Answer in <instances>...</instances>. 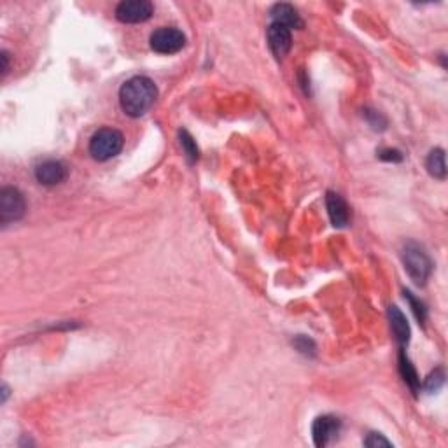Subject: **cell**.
I'll return each mask as SVG.
<instances>
[{
	"label": "cell",
	"instance_id": "9c48e42d",
	"mask_svg": "<svg viewBox=\"0 0 448 448\" xmlns=\"http://www.w3.org/2000/svg\"><path fill=\"white\" fill-rule=\"evenodd\" d=\"M267 39L268 47H270V51L277 60H282L284 56H287V53L291 51V46H293L291 30L279 23H271L270 27H268Z\"/></svg>",
	"mask_w": 448,
	"mask_h": 448
},
{
	"label": "cell",
	"instance_id": "5b68a950",
	"mask_svg": "<svg viewBox=\"0 0 448 448\" xmlns=\"http://www.w3.org/2000/svg\"><path fill=\"white\" fill-rule=\"evenodd\" d=\"M151 50L158 55H175L186 46V35L179 28L163 27L151 33Z\"/></svg>",
	"mask_w": 448,
	"mask_h": 448
},
{
	"label": "cell",
	"instance_id": "9a60e30c",
	"mask_svg": "<svg viewBox=\"0 0 448 448\" xmlns=\"http://www.w3.org/2000/svg\"><path fill=\"white\" fill-rule=\"evenodd\" d=\"M179 139H181L182 151H184L188 162L196 163L198 158H200V151H198V145H196L195 139H193V137L189 135V132H186V130H181V132H179Z\"/></svg>",
	"mask_w": 448,
	"mask_h": 448
},
{
	"label": "cell",
	"instance_id": "8992f818",
	"mask_svg": "<svg viewBox=\"0 0 448 448\" xmlns=\"http://www.w3.org/2000/svg\"><path fill=\"white\" fill-rule=\"evenodd\" d=\"M155 13V7L149 0H123L118 7H116V18L121 23H144Z\"/></svg>",
	"mask_w": 448,
	"mask_h": 448
},
{
	"label": "cell",
	"instance_id": "7a4b0ae2",
	"mask_svg": "<svg viewBox=\"0 0 448 448\" xmlns=\"http://www.w3.org/2000/svg\"><path fill=\"white\" fill-rule=\"evenodd\" d=\"M401 259L405 264L406 274L417 286H425L427 279L431 277L432 259L429 257L427 251L417 242H408L401 251Z\"/></svg>",
	"mask_w": 448,
	"mask_h": 448
},
{
	"label": "cell",
	"instance_id": "7c38bea8",
	"mask_svg": "<svg viewBox=\"0 0 448 448\" xmlns=\"http://www.w3.org/2000/svg\"><path fill=\"white\" fill-rule=\"evenodd\" d=\"M387 313H389V320H391V330H392V335H394L396 342L399 343L401 347L408 345L410 342V326H408V320H406V317L403 315V312L399 310L398 307H389V310H387Z\"/></svg>",
	"mask_w": 448,
	"mask_h": 448
},
{
	"label": "cell",
	"instance_id": "2e32d148",
	"mask_svg": "<svg viewBox=\"0 0 448 448\" xmlns=\"http://www.w3.org/2000/svg\"><path fill=\"white\" fill-rule=\"evenodd\" d=\"M403 293H405V298L406 300H408V303H410V307H412V310H413V313H415V317H417V320H419L420 324H424L425 323V317H427V308H425V305L422 303L420 300H417V298H413V294L410 293V291H403Z\"/></svg>",
	"mask_w": 448,
	"mask_h": 448
},
{
	"label": "cell",
	"instance_id": "e0dca14e",
	"mask_svg": "<svg viewBox=\"0 0 448 448\" xmlns=\"http://www.w3.org/2000/svg\"><path fill=\"white\" fill-rule=\"evenodd\" d=\"M443 382H445V373H443V369H436L435 373L427 376L424 387L427 392H436L443 386Z\"/></svg>",
	"mask_w": 448,
	"mask_h": 448
},
{
	"label": "cell",
	"instance_id": "277c9868",
	"mask_svg": "<svg viewBox=\"0 0 448 448\" xmlns=\"http://www.w3.org/2000/svg\"><path fill=\"white\" fill-rule=\"evenodd\" d=\"M27 212V200L18 188H2L0 191V223L7 226L20 221Z\"/></svg>",
	"mask_w": 448,
	"mask_h": 448
},
{
	"label": "cell",
	"instance_id": "ffe728a7",
	"mask_svg": "<svg viewBox=\"0 0 448 448\" xmlns=\"http://www.w3.org/2000/svg\"><path fill=\"white\" fill-rule=\"evenodd\" d=\"M0 60H2V76H6L7 70H9V55H7V51H2Z\"/></svg>",
	"mask_w": 448,
	"mask_h": 448
},
{
	"label": "cell",
	"instance_id": "52a82bcc",
	"mask_svg": "<svg viewBox=\"0 0 448 448\" xmlns=\"http://www.w3.org/2000/svg\"><path fill=\"white\" fill-rule=\"evenodd\" d=\"M342 431V422L333 415L317 417L312 425L313 443L317 447H327Z\"/></svg>",
	"mask_w": 448,
	"mask_h": 448
},
{
	"label": "cell",
	"instance_id": "3957f363",
	"mask_svg": "<svg viewBox=\"0 0 448 448\" xmlns=\"http://www.w3.org/2000/svg\"><path fill=\"white\" fill-rule=\"evenodd\" d=\"M125 137L116 128H100L89 140V155L96 162H109L123 151Z\"/></svg>",
	"mask_w": 448,
	"mask_h": 448
},
{
	"label": "cell",
	"instance_id": "6da1fadb",
	"mask_svg": "<svg viewBox=\"0 0 448 448\" xmlns=\"http://www.w3.org/2000/svg\"><path fill=\"white\" fill-rule=\"evenodd\" d=\"M158 99L155 81L145 76H135L123 83L119 89V106L130 118H140L149 112Z\"/></svg>",
	"mask_w": 448,
	"mask_h": 448
},
{
	"label": "cell",
	"instance_id": "4fadbf2b",
	"mask_svg": "<svg viewBox=\"0 0 448 448\" xmlns=\"http://www.w3.org/2000/svg\"><path fill=\"white\" fill-rule=\"evenodd\" d=\"M425 168L435 179L445 181L447 179V165H445V151L439 147L432 149L425 159Z\"/></svg>",
	"mask_w": 448,
	"mask_h": 448
},
{
	"label": "cell",
	"instance_id": "5bb4252c",
	"mask_svg": "<svg viewBox=\"0 0 448 448\" xmlns=\"http://www.w3.org/2000/svg\"><path fill=\"white\" fill-rule=\"evenodd\" d=\"M399 371H401L403 380L408 383L410 389H412L413 392H419V389H420L419 375H417L415 368H413V364L410 363V359L405 356V352H403V350H401V354H399Z\"/></svg>",
	"mask_w": 448,
	"mask_h": 448
},
{
	"label": "cell",
	"instance_id": "ba28073f",
	"mask_svg": "<svg viewBox=\"0 0 448 448\" xmlns=\"http://www.w3.org/2000/svg\"><path fill=\"white\" fill-rule=\"evenodd\" d=\"M69 177V168L63 162L58 159H47V162L40 163L35 168V179L39 184L43 186H58L67 181Z\"/></svg>",
	"mask_w": 448,
	"mask_h": 448
},
{
	"label": "cell",
	"instance_id": "30bf717a",
	"mask_svg": "<svg viewBox=\"0 0 448 448\" xmlns=\"http://www.w3.org/2000/svg\"><path fill=\"white\" fill-rule=\"evenodd\" d=\"M326 207L327 214H330L331 223L335 228H345L350 221V211L347 201L343 200L338 193L327 191L326 193Z\"/></svg>",
	"mask_w": 448,
	"mask_h": 448
},
{
	"label": "cell",
	"instance_id": "8fae6325",
	"mask_svg": "<svg viewBox=\"0 0 448 448\" xmlns=\"http://www.w3.org/2000/svg\"><path fill=\"white\" fill-rule=\"evenodd\" d=\"M270 16L274 20V23L284 25V27H287L289 30L303 27L300 14H298V11L291 4H275L270 11Z\"/></svg>",
	"mask_w": 448,
	"mask_h": 448
},
{
	"label": "cell",
	"instance_id": "ac0fdd59",
	"mask_svg": "<svg viewBox=\"0 0 448 448\" xmlns=\"http://www.w3.org/2000/svg\"><path fill=\"white\" fill-rule=\"evenodd\" d=\"M392 443L389 442V439L383 438L382 435H376V432H371V435H368V438L364 439V447H369V448H376V447H391Z\"/></svg>",
	"mask_w": 448,
	"mask_h": 448
},
{
	"label": "cell",
	"instance_id": "d6986e66",
	"mask_svg": "<svg viewBox=\"0 0 448 448\" xmlns=\"http://www.w3.org/2000/svg\"><path fill=\"white\" fill-rule=\"evenodd\" d=\"M379 158L386 159V162H401L403 155L399 151H396V149H382L379 152Z\"/></svg>",
	"mask_w": 448,
	"mask_h": 448
}]
</instances>
